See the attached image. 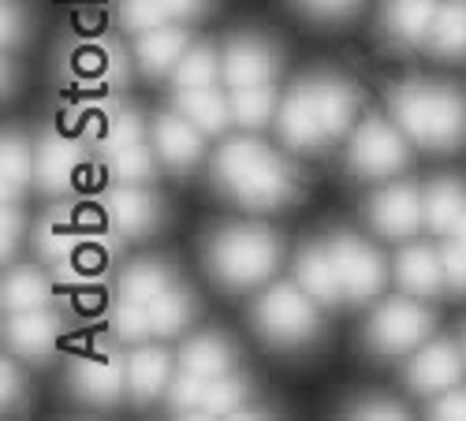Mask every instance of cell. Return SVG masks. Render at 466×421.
Returning <instances> with one entry per match:
<instances>
[{"label": "cell", "mask_w": 466, "mask_h": 421, "mask_svg": "<svg viewBox=\"0 0 466 421\" xmlns=\"http://www.w3.org/2000/svg\"><path fill=\"white\" fill-rule=\"evenodd\" d=\"M213 179L231 202L254 213H268L295 198L291 168L254 138H236L220 145V153L213 157Z\"/></svg>", "instance_id": "cell-1"}, {"label": "cell", "mask_w": 466, "mask_h": 421, "mask_svg": "<svg viewBox=\"0 0 466 421\" xmlns=\"http://www.w3.org/2000/svg\"><path fill=\"white\" fill-rule=\"evenodd\" d=\"M388 108L414 145L451 153L459 142H466V101L451 86L400 83L388 94Z\"/></svg>", "instance_id": "cell-2"}, {"label": "cell", "mask_w": 466, "mask_h": 421, "mask_svg": "<svg viewBox=\"0 0 466 421\" xmlns=\"http://www.w3.org/2000/svg\"><path fill=\"white\" fill-rule=\"evenodd\" d=\"M280 254H284V246L268 227L236 224V227H224V232L213 236L206 261H209V273L220 287L247 291V287L265 284L277 273Z\"/></svg>", "instance_id": "cell-3"}, {"label": "cell", "mask_w": 466, "mask_h": 421, "mask_svg": "<svg viewBox=\"0 0 466 421\" xmlns=\"http://www.w3.org/2000/svg\"><path fill=\"white\" fill-rule=\"evenodd\" d=\"M254 328L277 347H302L318 336V302L299 284H277L254 302Z\"/></svg>", "instance_id": "cell-4"}, {"label": "cell", "mask_w": 466, "mask_h": 421, "mask_svg": "<svg viewBox=\"0 0 466 421\" xmlns=\"http://www.w3.org/2000/svg\"><path fill=\"white\" fill-rule=\"evenodd\" d=\"M430 332H433V314L425 310L414 295H407V298L400 295V298H388L373 314V321L366 328V347L384 358H396V355L418 351Z\"/></svg>", "instance_id": "cell-5"}, {"label": "cell", "mask_w": 466, "mask_h": 421, "mask_svg": "<svg viewBox=\"0 0 466 421\" xmlns=\"http://www.w3.org/2000/svg\"><path fill=\"white\" fill-rule=\"evenodd\" d=\"M410 149L403 138L400 124H388L380 116L362 120V127L351 138V149H347V168H351L359 179H392L407 168Z\"/></svg>", "instance_id": "cell-6"}, {"label": "cell", "mask_w": 466, "mask_h": 421, "mask_svg": "<svg viewBox=\"0 0 466 421\" xmlns=\"http://www.w3.org/2000/svg\"><path fill=\"white\" fill-rule=\"evenodd\" d=\"M325 246L336 265V276H339L347 302H355V306L370 302L384 287V265L370 243H362L359 236H332Z\"/></svg>", "instance_id": "cell-7"}, {"label": "cell", "mask_w": 466, "mask_h": 421, "mask_svg": "<svg viewBox=\"0 0 466 421\" xmlns=\"http://www.w3.org/2000/svg\"><path fill=\"white\" fill-rule=\"evenodd\" d=\"M370 224L384 239H410L425 224V198L410 183H392L370 202Z\"/></svg>", "instance_id": "cell-8"}, {"label": "cell", "mask_w": 466, "mask_h": 421, "mask_svg": "<svg viewBox=\"0 0 466 421\" xmlns=\"http://www.w3.org/2000/svg\"><path fill=\"white\" fill-rule=\"evenodd\" d=\"M462 358L466 355L448 339L425 343V347H418L414 358L407 362V385L418 396H441L462 380Z\"/></svg>", "instance_id": "cell-9"}, {"label": "cell", "mask_w": 466, "mask_h": 421, "mask_svg": "<svg viewBox=\"0 0 466 421\" xmlns=\"http://www.w3.org/2000/svg\"><path fill=\"white\" fill-rule=\"evenodd\" d=\"M277 131H280L284 145H291V149H299V153L321 149V142H325L329 135H325V124H321V116H318L314 86H309V83L295 86V90L284 97V105H280V112H277Z\"/></svg>", "instance_id": "cell-10"}, {"label": "cell", "mask_w": 466, "mask_h": 421, "mask_svg": "<svg viewBox=\"0 0 466 421\" xmlns=\"http://www.w3.org/2000/svg\"><path fill=\"white\" fill-rule=\"evenodd\" d=\"M277 53L268 49L261 37H236L224 56H220V75L231 90H243V86H261V83H273L277 75Z\"/></svg>", "instance_id": "cell-11"}, {"label": "cell", "mask_w": 466, "mask_h": 421, "mask_svg": "<svg viewBox=\"0 0 466 421\" xmlns=\"http://www.w3.org/2000/svg\"><path fill=\"white\" fill-rule=\"evenodd\" d=\"M71 388L79 399L108 406L120 399V392L127 388V362H120L116 355H94L83 358L79 366L71 369Z\"/></svg>", "instance_id": "cell-12"}, {"label": "cell", "mask_w": 466, "mask_h": 421, "mask_svg": "<svg viewBox=\"0 0 466 421\" xmlns=\"http://www.w3.org/2000/svg\"><path fill=\"white\" fill-rule=\"evenodd\" d=\"M202 138L206 135L194 127L183 112H165V116H157V124H153V149H157V157L176 172L190 168L202 157Z\"/></svg>", "instance_id": "cell-13"}, {"label": "cell", "mask_w": 466, "mask_h": 421, "mask_svg": "<svg viewBox=\"0 0 466 421\" xmlns=\"http://www.w3.org/2000/svg\"><path fill=\"white\" fill-rule=\"evenodd\" d=\"M56 336H60V321L46 310H23V314H8V328L5 339L8 347L19 358H46L56 347Z\"/></svg>", "instance_id": "cell-14"}, {"label": "cell", "mask_w": 466, "mask_h": 421, "mask_svg": "<svg viewBox=\"0 0 466 421\" xmlns=\"http://www.w3.org/2000/svg\"><path fill=\"white\" fill-rule=\"evenodd\" d=\"M105 213H108V220L120 227V232H127V236H146L149 227L157 224V216H161L157 198H153L149 190H142V183L116 186L112 195L105 198Z\"/></svg>", "instance_id": "cell-15"}, {"label": "cell", "mask_w": 466, "mask_h": 421, "mask_svg": "<svg viewBox=\"0 0 466 421\" xmlns=\"http://www.w3.org/2000/svg\"><path fill=\"white\" fill-rule=\"evenodd\" d=\"M437 8L441 0H388L380 12V26L400 45H425V34H430L437 19Z\"/></svg>", "instance_id": "cell-16"}, {"label": "cell", "mask_w": 466, "mask_h": 421, "mask_svg": "<svg viewBox=\"0 0 466 421\" xmlns=\"http://www.w3.org/2000/svg\"><path fill=\"white\" fill-rule=\"evenodd\" d=\"M176 112H183L202 135H220L228 124H236V116H231V97H224L213 86H179Z\"/></svg>", "instance_id": "cell-17"}, {"label": "cell", "mask_w": 466, "mask_h": 421, "mask_svg": "<svg viewBox=\"0 0 466 421\" xmlns=\"http://www.w3.org/2000/svg\"><path fill=\"white\" fill-rule=\"evenodd\" d=\"M396 284L403 287V295L430 298L444 284V265L430 246H421V243L403 246L396 257Z\"/></svg>", "instance_id": "cell-18"}, {"label": "cell", "mask_w": 466, "mask_h": 421, "mask_svg": "<svg viewBox=\"0 0 466 421\" xmlns=\"http://www.w3.org/2000/svg\"><path fill=\"white\" fill-rule=\"evenodd\" d=\"M295 280L318 306H336L343 298V287H339V276H336V265L329 257V246H306L299 254V261H295Z\"/></svg>", "instance_id": "cell-19"}, {"label": "cell", "mask_w": 466, "mask_h": 421, "mask_svg": "<svg viewBox=\"0 0 466 421\" xmlns=\"http://www.w3.org/2000/svg\"><path fill=\"white\" fill-rule=\"evenodd\" d=\"M187 49H190L187 30H179V26H153L146 34H138V64L146 75L176 71V64L183 60Z\"/></svg>", "instance_id": "cell-20"}, {"label": "cell", "mask_w": 466, "mask_h": 421, "mask_svg": "<svg viewBox=\"0 0 466 421\" xmlns=\"http://www.w3.org/2000/svg\"><path fill=\"white\" fill-rule=\"evenodd\" d=\"M309 86H314V105H318V116L325 124V135L339 138L347 127H351L355 112H359V97H355L351 83H343V79H318Z\"/></svg>", "instance_id": "cell-21"}, {"label": "cell", "mask_w": 466, "mask_h": 421, "mask_svg": "<svg viewBox=\"0 0 466 421\" xmlns=\"http://www.w3.org/2000/svg\"><path fill=\"white\" fill-rule=\"evenodd\" d=\"M425 49L441 60L466 56V0H441L437 19L425 34Z\"/></svg>", "instance_id": "cell-22"}, {"label": "cell", "mask_w": 466, "mask_h": 421, "mask_svg": "<svg viewBox=\"0 0 466 421\" xmlns=\"http://www.w3.org/2000/svg\"><path fill=\"white\" fill-rule=\"evenodd\" d=\"M75 168H79V149H75L71 138H42L34 157V175L46 190H67L75 179Z\"/></svg>", "instance_id": "cell-23"}, {"label": "cell", "mask_w": 466, "mask_h": 421, "mask_svg": "<svg viewBox=\"0 0 466 421\" xmlns=\"http://www.w3.org/2000/svg\"><path fill=\"white\" fill-rule=\"evenodd\" d=\"M168 369H172V362H168L165 351H157V347L135 351L127 358V388H131V396L138 403L157 399L165 392V385H168Z\"/></svg>", "instance_id": "cell-24"}, {"label": "cell", "mask_w": 466, "mask_h": 421, "mask_svg": "<svg viewBox=\"0 0 466 421\" xmlns=\"http://www.w3.org/2000/svg\"><path fill=\"white\" fill-rule=\"evenodd\" d=\"M462 213H466V190L455 179H441L425 190V224L437 236H451Z\"/></svg>", "instance_id": "cell-25"}, {"label": "cell", "mask_w": 466, "mask_h": 421, "mask_svg": "<svg viewBox=\"0 0 466 421\" xmlns=\"http://www.w3.org/2000/svg\"><path fill=\"white\" fill-rule=\"evenodd\" d=\"M179 366H183V373L206 376V380L224 376L231 369V347L217 336H194L179 355Z\"/></svg>", "instance_id": "cell-26"}, {"label": "cell", "mask_w": 466, "mask_h": 421, "mask_svg": "<svg viewBox=\"0 0 466 421\" xmlns=\"http://www.w3.org/2000/svg\"><path fill=\"white\" fill-rule=\"evenodd\" d=\"M30 175H34V157L26 142L19 135H5V145H0V195H5V202L23 195Z\"/></svg>", "instance_id": "cell-27"}, {"label": "cell", "mask_w": 466, "mask_h": 421, "mask_svg": "<svg viewBox=\"0 0 466 421\" xmlns=\"http://www.w3.org/2000/svg\"><path fill=\"white\" fill-rule=\"evenodd\" d=\"M49 302V280L37 269H12L5 276V310L23 314V310H42Z\"/></svg>", "instance_id": "cell-28"}, {"label": "cell", "mask_w": 466, "mask_h": 421, "mask_svg": "<svg viewBox=\"0 0 466 421\" xmlns=\"http://www.w3.org/2000/svg\"><path fill=\"white\" fill-rule=\"evenodd\" d=\"M190 317H194V302L183 287L168 284L157 298L149 302V321H153V332L157 336H179Z\"/></svg>", "instance_id": "cell-29"}, {"label": "cell", "mask_w": 466, "mask_h": 421, "mask_svg": "<svg viewBox=\"0 0 466 421\" xmlns=\"http://www.w3.org/2000/svg\"><path fill=\"white\" fill-rule=\"evenodd\" d=\"M273 112H277V94H273L268 83L243 86V90L231 94V116H236V124L247 127V131L265 127L268 120H273Z\"/></svg>", "instance_id": "cell-30"}, {"label": "cell", "mask_w": 466, "mask_h": 421, "mask_svg": "<svg viewBox=\"0 0 466 421\" xmlns=\"http://www.w3.org/2000/svg\"><path fill=\"white\" fill-rule=\"evenodd\" d=\"M168 284H172V276H168L165 265H157V261H138V265H131V269L120 276V298H124V302H142V306H149Z\"/></svg>", "instance_id": "cell-31"}, {"label": "cell", "mask_w": 466, "mask_h": 421, "mask_svg": "<svg viewBox=\"0 0 466 421\" xmlns=\"http://www.w3.org/2000/svg\"><path fill=\"white\" fill-rule=\"evenodd\" d=\"M37 254L49 261H67L79 254V227L67 213H53L49 220H42L37 227Z\"/></svg>", "instance_id": "cell-32"}, {"label": "cell", "mask_w": 466, "mask_h": 421, "mask_svg": "<svg viewBox=\"0 0 466 421\" xmlns=\"http://www.w3.org/2000/svg\"><path fill=\"white\" fill-rule=\"evenodd\" d=\"M176 86H213L220 79V56L209 45H190L172 71Z\"/></svg>", "instance_id": "cell-33"}, {"label": "cell", "mask_w": 466, "mask_h": 421, "mask_svg": "<svg viewBox=\"0 0 466 421\" xmlns=\"http://www.w3.org/2000/svg\"><path fill=\"white\" fill-rule=\"evenodd\" d=\"M108 165H112L116 179H124V183H146V179H153V172H157V161H153V153L142 142H127L120 149H108Z\"/></svg>", "instance_id": "cell-34"}, {"label": "cell", "mask_w": 466, "mask_h": 421, "mask_svg": "<svg viewBox=\"0 0 466 421\" xmlns=\"http://www.w3.org/2000/svg\"><path fill=\"white\" fill-rule=\"evenodd\" d=\"M243 399H247V385L236 376H213L209 385H206V399H202V414L217 417V414H228V417H236L243 410Z\"/></svg>", "instance_id": "cell-35"}, {"label": "cell", "mask_w": 466, "mask_h": 421, "mask_svg": "<svg viewBox=\"0 0 466 421\" xmlns=\"http://www.w3.org/2000/svg\"><path fill=\"white\" fill-rule=\"evenodd\" d=\"M112 328L120 332V339H127V343H142L153 332L149 306H142V302H120V306H116V314H112Z\"/></svg>", "instance_id": "cell-36"}, {"label": "cell", "mask_w": 466, "mask_h": 421, "mask_svg": "<svg viewBox=\"0 0 466 421\" xmlns=\"http://www.w3.org/2000/svg\"><path fill=\"white\" fill-rule=\"evenodd\" d=\"M120 19H124V26H127V30L146 34V30H153V26H165L168 8L161 5V0H124Z\"/></svg>", "instance_id": "cell-37"}, {"label": "cell", "mask_w": 466, "mask_h": 421, "mask_svg": "<svg viewBox=\"0 0 466 421\" xmlns=\"http://www.w3.org/2000/svg\"><path fill=\"white\" fill-rule=\"evenodd\" d=\"M206 376H194V373H183L172 392H168V403L176 414H202V399H206Z\"/></svg>", "instance_id": "cell-38"}, {"label": "cell", "mask_w": 466, "mask_h": 421, "mask_svg": "<svg viewBox=\"0 0 466 421\" xmlns=\"http://www.w3.org/2000/svg\"><path fill=\"white\" fill-rule=\"evenodd\" d=\"M127 142H142V124L135 112H120V116L108 120V135H105V149H120Z\"/></svg>", "instance_id": "cell-39"}, {"label": "cell", "mask_w": 466, "mask_h": 421, "mask_svg": "<svg viewBox=\"0 0 466 421\" xmlns=\"http://www.w3.org/2000/svg\"><path fill=\"white\" fill-rule=\"evenodd\" d=\"M441 265H444V284L451 291H462L466 287V246L462 243H451L441 254Z\"/></svg>", "instance_id": "cell-40"}, {"label": "cell", "mask_w": 466, "mask_h": 421, "mask_svg": "<svg viewBox=\"0 0 466 421\" xmlns=\"http://www.w3.org/2000/svg\"><path fill=\"white\" fill-rule=\"evenodd\" d=\"M299 5L318 19H339V15H351L359 8V0H299Z\"/></svg>", "instance_id": "cell-41"}, {"label": "cell", "mask_w": 466, "mask_h": 421, "mask_svg": "<svg viewBox=\"0 0 466 421\" xmlns=\"http://www.w3.org/2000/svg\"><path fill=\"white\" fill-rule=\"evenodd\" d=\"M19 232H23V220H19V209L8 202L5 205V213H0V254L5 257H12V250H15V243H19Z\"/></svg>", "instance_id": "cell-42"}, {"label": "cell", "mask_w": 466, "mask_h": 421, "mask_svg": "<svg viewBox=\"0 0 466 421\" xmlns=\"http://www.w3.org/2000/svg\"><path fill=\"white\" fill-rule=\"evenodd\" d=\"M430 414H433V417H466V392H462L459 385L448 388V392H441V396L433 399Z\"/></svg>", "instance_id": "cell-43"}, {"label": "cell", "mask_w": 466, "mask_h": 421, "mask_svg": "<svg viewBox=\"0 0 466 421\" xmlns=\"http://www.w3.org/2000/svg\"><path fill=\"white\" fill-rule=\"evenodd\" d=\"M355 417H407V410L400 403H384V399H370V403H359L351 406Z\"/></svg>", "instance_id": "cell-44"}, {"label": "cell", "mask_w": 466, "mask_h": 421, "mask_svg": "<svg viewBox=\"0 0 466 421\" xmlns=\"http://www.w3.org/2000/svg\"><path fill=\"white\" fill-rule=\"evenodd\" d=\"M0 380H5V392H0V406L8 410V406L15 403V396H19V385H23L19 373H15V362H12V358L0 362Z\"/></svg>", "instance_id": "cell-45"}, {"label": "cell", "mask_w": 466, "mask_h": 421, "mask_svg": "<svg viewBox=\"0 0 466 421\" xmlns=\"http://www.w3.org/2000/svg\"><path fill=\"white\" fill-rule=\"evenodd\" d=\"M161 5L168 8V15L187 19V15H198V12L206 8V0H161Z\"/></svg>", "instance_id": "cell-46"}, {"label": "cell", "mask_w": 466, "mask_h": 421, "mask_svg": "<svg viewBox=\"0 0 466 421\" xmlns=\"http://www.w3.org/2000/svg\"><path fill=\"white\" fill-rule=\"evenodd\" d=\"M5 45H12L15 37H19V8H15V0H5Z\"/></svg>", "instance_id": "cell-47"}, {"label": "cell", "mask_w": 466, "mask_h": 421, "mask_svg": "<svg viewBox=\"0 0 466 421\" xmlns=\"http://www.w3.org/2000/svg\"><path fill=\"white\" fill-rule=\"evenodd\" d=\"M451 239H455V243H462V246H466V213H462V216H459V224H455V232H451Z\"/></svg>", "instance_id": "cell-48"}, {"label": "cell", "mask_w": 466, "mask_h": 421, "mask_svg": "<svg viewBox=\"0 0 466 421\" xmlns=\"http://www.w3.org/2000/svg\"><path fill=\"white\" fill-rule=\"evenodd\" d=\"M462 355H466V336H462Z\"/></svg>", "instance_id": "cell-49"}]
</instances>
